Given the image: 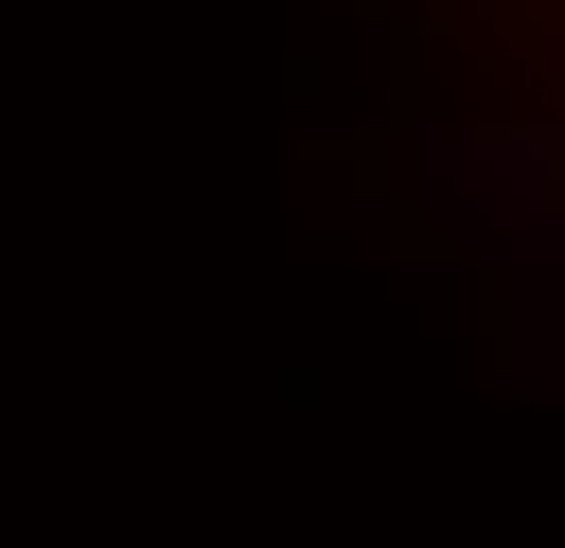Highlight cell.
I'll return each instance as SVG.
<instances>
[{"mask_svg": "<svg viewBox=\"0 0 565 548\" xmlns=\"http://www.w3.org/2000/svg\"><path fill=\"white\" fill-rule=\"evenodd\" d=\"M530 53H547V71H565V0H530Z\"/></svg>", "mask_w": 565, "mask_h": 548, "instance_id": "obj_1", "label": "cell"}]
</instances>
